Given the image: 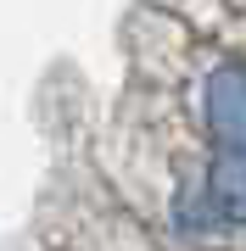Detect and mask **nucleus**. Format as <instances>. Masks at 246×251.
Wrapping results in <instances>:
<instances>
[{
	"label": "nucleus",
	"mask_w": 246,
	"mask_h": 251,
	"mask_svg": "<svg viewBox=\"0 0 246 251\" xmlns=\"http://www.w3.org/2000/svg\"><path fill=\"white\" fill-rule=\"evenodd\" d=\"M207 128L219 145H246V67H219L207 78Z\"/></svg>",
	"instance_id": "obj_1"
},
{
	"label": "nucleus",
	"mask_w": 246,
	"mask_h": 251,
	"mask_svg": "<svg viewBox=\"0 0 246 251\" xmlns=\"http://www.w3.org/2000/svg\"><path fill=\"white\" fill-rule=\"evenodd\" d=\"M207 201L219 206L224 218L246 224V145H224L213 156V173H207Z\"/></svg>",
	"instance_id": "obj_2"
}]
</instances>
